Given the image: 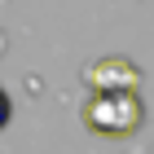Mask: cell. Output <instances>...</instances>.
<instances>
[{
	"label": "cell",
	"mask_w": 154,
	"mask_h": 154,
	"mask_svg": "<svg viewBox=\"0 0 154 154\" xmlns=\"http://www.w3.org/2000/svg\"><path fill=\"white\" fill-rule=\"evenodd\" d=\"M9 115H13V101H9V93H5V88H0V128H5V123H9Z\"/></svg>",
	"instance_id": "obj_3"
},
{
	"label": "cell",
	"mask_w": 154,
	"mask_h": 154,
	"mask_svg": "<svg viewBox=\"0 0 154 154\" xmlns=\"http://www.w3.org/2000/svg\"><path fill=\"white\" fill-rule=\"evenodd\" d=\"M79 115L97 137H128L141 128L145 106L137 97V88H88Z\"/></svg>",
	"instance_id": "obj_1"
},
{
	"label": "cell",
	"mask_w": 154,
	"mask_h": 154,
	"mask_svg": "<svg viewBox=\"0 0 154 154\" xmlns=\"http://www.w3.org/2000/svg\"><path fill=\"white\" fill-rule=\"evenodd\" d=\"M88 88H141V71L132 66L128 57H97L88 71H84Z\"/></svg>",
	"instance_id": "obj_2"
}]
</instances>
